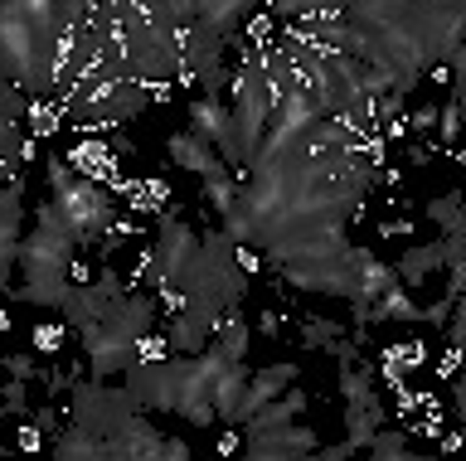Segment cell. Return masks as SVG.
<instances>
[{
  "mask_svg": "<svg viewBox=\"0 0 466 461\" xmlns=\"http://www.w3.org/2000/svg\"><path fill=\"white\" fill-rule=\"evenodd\" d=\"M185 456H189V446L180 437H160V456L156 461H185Z\"/></svg>",
  "mask_w": 466,
  "mask_h": 461,
  "instance_id": "cb8c5ba5",
  "label": "cell"
},
{
  "mask_svg": "<svg viewBox=\"0 0 466 461\" xmlns=\"http://www.w3.org/2000/svg\"><path fill=\"white\" fill-rule=\"evenodd\" d=\"M68 398H73V423L97 432V437H112L127 417L141 413V403L131 398V388L112 384V379H73Z\"/></svg>",
  "mask_w": 466,
  "mask_h": 461,
  "instance_id": "8992f818",
  "label": "cell"
},
{
  "mask_svg": "<svg viewBox=\"0 0 466 461\" xmlns=\"http://www.w3.org/2000/svg\"><path fill=\"white\" fill-rule=\"evenodd\" d=\"M287 384H297V365H268V369H253L243 384V398H238V423L253 417L262 403H272Z\"/></svg>",
  "mask_w": 466,
  "mask_h": 461,
  "instance_id": "9c48e42d",
  "label": "cell"
},
{
  "mask_svg": "<svg viewBox=\"0 0 466 461\" xmlns=\"http://www.w3.org/2000/svg\"><path fill=\"white\" fill-rule=\"evenodd\" d=\"M432 126H437V107H432V103H428V107H418L413 117H408V132H413V136L432 132Z\"/></svg>",
  "mask_w": 466,
  "mask_h": 461,
  "instance_id": "7402d4cb",
  "label": "cell"
},
{
  "mask_svg": "<svg viewBox=\"0 0 466 461\" xmlns=\"http://www.w3.org/2000/svg\"><path fill=\"white\" fill-rule=\"evenodd\" d=\"M451 306H457V296H437L432 301V306H422V316H418V321H428V326H447V316H451Z\"/></svg>",
  "mask_w": 466,
  "mask_h": 461,
  "instance_id": "44dd1931",
  "label": "cell"
},
{
  "mask_svg": "<svg viewBox=\"0 0 466 461\" xmlns=\"http://www.w3.org/2000/svg\"><path fill=\"white\" fill-rule=\"evenodd\" d=\"M258 0H195V25L204 35H214L218 45H233L243 35V25L253 20Z\"/></svg>",
  "mask_w": 466,
  "mask_h": 461,
  "instance_id": "ba28073f",
  "label": "cell"
},
{
  "mask_svg": "<svg viewBox=\"0 0 466 461\" xmlns=\"http://www.w3.org/2000/svg\"><path fill=\"white\" fill-rule=\"evenodd\" d=\"M248 359H233V365L218 369L214 379V423H228L238 427V398H243V384H248Z\"/></svg>",
  "mask_w": 466,
  "mask_h": 461,
  "instance_id": "8fae6325",
  "label": "cell"
},
{
  "mask_svg": "<svg viewBox=\"0 0 466 461\" xmlns=\"http://www.w3.org/2000/svg\"><path fill=\"white\" fill-rule=\"evenodd\" d=\"M0 365L10 369V379H25V384H39L44 369H49V365H39L35 355H0Z\"/></svg>",
  "mask_w": 466,
  "mask_h": 461,
  "instance_id": "d6986e66",
  "label": "cell"
},
{
  "mask_svg": "<svg viewBox=\"0 0 466 461\" xmlns=\"http://www.w3.org/2000/svg\"><path fill=\"white\" fill-rule=\"evenodd\" d=\"M122 292H127V286L116 282V272L102 267L93 282H73V286H68V296H64V306H58V316H64L68 330H78V336H83V330L97 326V316L107 311Z\"/></svg>",
  "mask_w": 466,
  "mask_h": 461,
  "instance_id": "52a82bcc",
  "label": "cell"
},
{
  "mask_svg": "<svg viewBox=\"0 0 466 461\" xmlns=\"http://www.w3.org/2000/svg\"><path fill=\"white\" fill-rule=\"evenodd\" d=\"M44 175H49V199L68 214L73 234H78V248H93V243H102V234H112L116 205L97 180L78 175L64 155H49V161H44Z\"/></svg>",
  "mask_w": 466,
  "mask_h": 461,
  "instance_id": "3957f363",
  "label": "cell"
},
{
  "mask_svg": "<svg viewBox=\"0 0 466 461\" xmlns=\"http://www.w3.org/2000/svg\"><path fill=\"white\" fill-rule=\"evenodd\" d=\"M432 132H442L447 146H457V132H461V83H457V93L447 97V107L437 112V126H432Z\"/></svg>",
  "mask_w": 466,
  "mask_h": 461,
  "instance_id": "ac0fdd59",
  "label": "cell"
},
{
  "mask_svg": "<svg viewBox=\"0 0 466 461\" xmlns=\"http://www.w3.org/2000/svg\"><path fill=\"white\" fill-rule=\"evenodd\" d=\"M195 248H199V228L189 219H180V214H160L151 257H146V272H151V282H156L160 316L175 306V286H180V272H185L189 257H195Z\"/></svg>",
  "mask_w": 466,
  "mask_h": 461,
  "instance_id": "5b68a950",
  "label": "cell"
},
{
  "mask_svg": "<svg viewBox=\"0 0 466 461\" xmlns=\"http://www.w3.org/2000/svg\"><path fill=\"white\" fill-rule=\"evenodd\" d=\"M0 413H20V417H29V384L25 379H10L5 388H0Z\"/></svg>",
  "mask_w": 466,
  "mask_h": 461,
  "instance_id": "ffe728a7",
  "label": "cell"
},
{
  "mask_svg": "<svg viewBox=\"0 0 466 461\" xmlns=\"http://www.w3.org/2000/svg\"><path fill=\"white\" fill-rule=\"evenodd\" d=\"M340 336H350V330L340 321H326V316H306V321H301V340L311 345V350H320V355H326Z\"/></svg>",
  "mask_w": 466,
  "mask_h": 461,
  "instance_id": "2e32d148",
  "label": "cell"
},
{
  "mask_svg": "<svg viewBox=\"0 0 466 461\" xmlns=\"http://www.w3.org/2000/svg\"><path fill=\"white\" fill-rule=\"evenodd\" d=\"M29 112V93H20L10 78H0V126H20Z\"/></svg>",
  "mask_w": 466,
  "mask_h": 461,
  "instance_id": "e0dca14e",
  "label": "cell"
},
{
  "mask_svg": "<svg viewBox=\"0 0 466 461\" xmlns=\"http://www.w3.org/2000/svg\"><path fill=\"white\" fill-rule=\"evenodd\" d=\"M364 452H370L374 461H403V456H413V446H408V432H403V427L379 423L374 437L364 442Z\"/></svg>",
  "mask_w": 466,
  "mask_h": 461,
  "instance_id": "5bb4252c",
  "label": "cell"
},
{
  "mask_svg": "<svg viewBox=\"0 0 466 461\" xmlns=\"http://www.w3.org/2000/svg\"><path fill=\"white\" fill-rule=\"evenodd\" d=\"M54 456L58 461H107V437H97V432L68 423V427L54 432Z\"/></svg>",
  "mask_w": 466,
  "mask_h": 461,
  "instance_id": "7c38bea8",
  "label": "cell"
},
{
  "mask_svg": "<svg viewBox=\"0 0 466 461\" xmlns=\"http://www.w3.org/2000/svg\"><path fill=\"white\" fill-rule=\"evenodd\" d=\"M78 234H73L68 214L44 199L39 214H35V228L20 238V257H15V282L10 292L29 301L39 311H58L73 286V263H78Z\"/></svg>",
  "mask_w": 466,
  "mask_h": 461,
  "instance_id": "6da1fadb",
  "label": "cell"
},
{
  "mask_svg": "<svg viewBox=\"0 0 466 461\" xmlns=\"http://www.w3.org/2000/svg\"><path fill=\"white\" fill-rule=\"evenodd\" d=\"M393 272H399V282L403 286H422L432 277V272H442V243L428 238V243H413L399 263H393Z\"/></svg>",
  "mask_w": 466,
  "mask_h": 461,
  "instance_id": "4fadbf2b",
  "label": "cell"
},
{
  "mask_svg": "<svg viewBox=\"0 0 466 461\" xmlns=\"http://www.w3.org/2000/svg\"><path fill=\"white\" fill-rule=\"evenodd\" d=\"M428 219L442 228V234H461L466 228V209H461V195L457 190H447V195H437L428 199Z\"/></svg>",
  "mask_w": 466,
  "mask_h": 461,
  "instance_id": "9a60e30c",
  "label": "cell"
},
{
  "mask_svg": "<svg viewBox=\"0 0 466 461\" xmlns=\"http://www.w3.org/2000/svg\"><path fill=\"white\" fill-rule=\"evenodd\" d=\"M29 423H35L39 432H58V413L49 408V403H39V408H29Z\"/></svg>",
  "mask_w": 466,
  "mask_h": 461,
  "instance_id": "603a6c76",
  "label": "cell"
},
{
  "mask_svg": "<svg viewBox=\"0 0 466 461\" xmlns=\"http://www.w3.org/2000/svg\"><path fill=\"white\" fill-rule=\"evenodd\" d=\"M340 394H345V442H350V452L360 456L364 442L374 437V427L389 423L374 365H364L360 355H345L340 359Z\"/></svg>",
  "mask_w": 466,
  "mask_h": 461,
  "instance_id": "277c9868",
  "label": "cell"
},
{
  "mask_svg": "<svg viewBox=\"0 0 466 461\" xmlns=\"http://www.w3.org/2000/svg\"><path fill=\"white\" fill-rule=\"evenodd\" d=\"M166 151H170V161H175V165H180V170H195L199 180L228 165L224 155H218V151L209 146V141L199 136V132H189V126H185V132H175V136L166 141Z\"/></svg>",
  "mask_w": 466,
  "mask_h": 461,
  "instance_id": "30bf717a",
  "label": "cell"
},
{
  "mask_svg": "<svg viewBox=\"0 0 466 461\" xmlns=\"http://www.w3.org/2000/svg\"><path fill=\"white\" fill-rule=\"evenodd\" d=\"M156 321H160V301L151 292H122L107 311L97 316L93 330H83V355L93 379H116L127 365H137L141 355L156 350Z\"/></svg>",
  "mask_w": 466,
  "mask_h": 461,
  "instance_id": "7a4b0ae2",
  "label": "cell"
}]
</instances>
